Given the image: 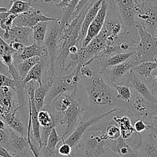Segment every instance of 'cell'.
<instances>
[{"mask_svg": "<svg viewBox=\"0 0 157 157\" xmlns=\"http://www.w3.org/2000/svg\"><path fill=\"white\" fill-rule=\"evenodd\" d=\"M52 104H53V114L52 115L56 123H59L60 126L66 128L64 133L61 136L62 142H63L78 124L85 109L81 102L75 99V96L68 93L58 96Z\"/></svg>", "mask_w": 157, "mask_h": 157, "instance_id": "1", "label": "cell"}, {"mask_svg": "<svg viewBox=\"0 0 157 157\" xmlns=\"http://www.w3.org/2000/svg\"><path fill=\"white\" fill-rule=\"evenodd\" d=\"M93 2H89L82 9L79 13L72 19L66 26L63 27L59 35V47L57 51L56 61L60 68L65 69L66 61L69 57L70 47L76 44L80 34L81 27L86 14Z\"/></svg>", "mask_w": 157, "mask_h": 157, "instance_id": "2", "label": "cell"}, {"mask_svg": "<svg viewBox=\"0 0 157 157\" xmlns=\"http://www.w3.org/2000/svg\"><path fill=\"white\" fill-rule=\"evenodd\" d=\"M140 40L136 43L134 54L129 61L134 66L142 63L157 59V37L148 33L140 24L136 25Z\"/></svg>", "mask_w": 157, "mask_h": 157, "instance_id": "3", "label": "cell"}, {"mask_svg": "<svg viewBox=\"0 0 157 157\" xmlns=\"http://www.w3.org/2000/svg\"><path fill=\"white\" fill-rule=\"evenodd\" d=\"M82 66H76L72 73L56 78L54 77L53 83L45 99L44 107L50 106L52 102L61 95L68 93L75 96L78 82L80 81V69Z\"/></svg>", "mask_w": 157, "mask_h": 157, "instance_id": "4", "label": "cell"}, {"mask_svg": "<svg viewBox=\"0 0 157 157\" xmlns=\"http://www.w3.org/2000/svg\"><path fill=\"white\" fill-rule=\"evenodd\" d=\"M89 98L92 103L97 105H114L116 95L113 93V90L99 75H94L91 78L90 86L87 88Z\"/></svg>", "mask_w": 157, "mask_h": 157, "instance_id": "5", "label": "cell"}, {"mask_svg": "<svg viewBox=\"0 0 157 157\" xmlns=\"http://www.w3.org/2000/svg\"><path fill=\"white\" fill-rule=\"evenodd\" d=\"M85 140L83 150L86 157H99L110 152L109 140L105 136L104 128L89 132Z\"/></svg>", "mask_w": 157, "mask_h": 157, "instance_id": "6", "label": "cell"}, {"mask_svg": "<svg viewBox=\"0 0 157 157\" xmlns=\"http://www.w3.org/2000/svg\"><path fill=\"white\" fill-rule=\"evenodd\" d=\"M139 2V1H138ZM136 17L140 25L153 36L157 37V2L142 0L136 9Z\"/></svg>", "mask_w": 157, "mask_h": 157, "instance_id": "7", "label": "cell"}, {"mask_svg": "<svg viewBox=\"0 0 157 157\" xmlns=\"http://www.w3.org/2000/svg\"><path fill=\"white\" fill-rule=\"evenodd\" d=\"M59 19L55 21V24L47 31L46 39L44 40V46L47 49L49 59V75L50 76H55V63L56 61L57 51L59 47V35L62 28L60 25Z\"/></svg>", "mask_w": 157, "mask_h": 157, "instance_id": "8", "label": "cell"}, {"mask_svg": "<svg viewBox=\"0 0 157 157\" xmlns=\"http://www.w3.org/2000/svg\"><path fill=\"white\" fill-rule=\"evenodd\" d=\"M117 111L116 108L113 109H110L109 111H107L105 113H102V114L97 115L96 116H93V117L90 118L88 120L84 122H79L78 124L77 125L76 127L75 128L73 131L71 132L70 135L64 140V143L69 144L71 147H73V146H76L79 141L83 138L84 135L86 134V132L88 131L89 128L93 126V125L96 124V123H99V121L103 119V118L106 117V116H110L111 114L114 113L115 112Z\"/></svg>", "mask_w": 157, "mask_h": 157, "instance_id": "9", "label": "cell"}, {"mask_svg": "<svg viewBox=\"0 0 157 157\" xmlns=\"http://www.w3.org/2000/svg\"><path fill=\"white\" fill-rule=\"evenodd\" d=\"M117 6L121 16L122 23L123 27L128 33L132 34L134 27L136 28L135 23L136 17V9L133 0H113Z\"/></svg>", "mask_w": 157, "mask_h": 157, "instance_id": "10", "label": "cell"}, {"mask_svg": "<svg viewBox=\"0 0 157 157\" xmlns=\"http://www.w3.org/2000/svg\"><path fill=\"white\" fill-rule=\"evenodd\" d=\"M58 18L49 17L43 13L40 9L33 7L31 10L22 14L17 15L13 22V25L33 28L36 24L42 22H55Z\"/></svg>", "mask_w": 157, "mask_h": 157, "instance_id": "11", "label": "cell"}, {"mask_svg": "<svg viewBox=\"0 0 157 157\" xmlns=\"http://www.w3.org/2000/svg\"><path fill=\"white\" fill-rule=\"evenodd\" d=\"M31 82V85H29V90L27 91V98H28L29 103V119L31 120L33 140L37 143L38 148L39 149H40L43 147V145L41 139V128H40L41 126L39 125V120H38L39 111L36 109L34 101V92L36 89L33 84V82Z\"/></svg>", "mask_w": 157, "mask_h": 157, "instance_id": "12", "label": "cell"}, {"mask_svg": "<svg viewBox=\"0 0 157 157\" xmlns=\"http://www.w3.org/2000/svg\"><path fill=\"white\" fill-rule=\"evenodd\" d=\"M109 4L107 0H102V3H101L100 9L98 12L97 15L93 19L92 23L89 26L88 30H87L86 35L82 43V48L86 47L90 42L100 33L105 24V19L107 17V13H108Z\"/></svg>", "mask_w": 157, "mask_h": 157, "instance_id": "13", "label": "cell"}, {"mask_svg": "<svg viewBox=\"0 0 157 157\" xmlns=\"http://www.w3.org/2000/svg\"><path fill=\"white\" fill-rule=\"evenodd\" d=\"M144 138L141 137L136 149L138 157H157V135L152 129H147Z\"/></svg>", "mask_w": 157, "mask_h": 157, "instance_id": "14", "label": "cell"}, {"mask_svg": "<svg viewBox=\"0 0 157 157\" xmlns=\"http://www.w3.org/2000/svg\"><path fill=\"white\" fill-rule=\"evenodd\" d=\"M36 56L43 59H48L49 58V53H48L47 49L44 46V44H43V43L39 44V43L34 42L33 44L25 46L22 52H19V53L16 52L13 55V59H14V61H16V59L22 61V60Z\"/></svg>", "mask_w": 157, "mask_h": 157, "instance_id": "15", "label": "cell"}, {"mask_svg": "<svg viewBox=\"0 0 157 157\" xmlns=\"http://www.w3.org/2000/svg\"><path fill=\"white\" fill-rule=\"evenodd\" d=\"M9 41L19 42L25 46L34 43L33 39V29L29 27L13 25L9 32Z\"/></svg>", "mask_w": 157, "mask_h": 157, "instance_id": "16", "label": "cell"}, {"mask_svg": "<svg viewBox=\"0 0 157 157\" xmlns=\"http://www.w3.org/2000/svg\"><path fill=\"white\" fill-rule=\"evenodd\" d=\"M129 86L133 89L134 91L141 95L143 97H144L149 102H152V103H157L156 98L154 96V95L149 90L146 83L143 82V79L137 76L132 72V70L129 75Z\"/></svg>", "mask_w": 157, "mask_h": 157, "instance_id": "17", "label": "cell"}, {"mask_svg": "<svg viewBox=\"0 0 157 157\" xmlns=\"http://www.w3.org/2000/svg\"><path fill=\"white\" fill-rule=\"evenodd\" d=\"M109 150L121 157H138L136 151L129 145L127 140L121 136L117 140H109Z\"/></svg>", "mask_w": 157, "mask_h": 157, "instance_id": "18", "label": "cell"}, {"mask_svg": "<svg viewBox=\"0 0 157 157\" xmlns=\"http://www.w3.org/2000/svg\"><path fill=\"white\" fill-rule=\"evenodd\" d=\"M102 1V0H96V2H93V4L91 6V7L89 9L88 12H87L86 14L85 18H84V20L83 22H82V27H81V31H80V34H79V37H78V41H77L76 43V45L79 48H82V43H83V40L86 37V35L89 26H90V24L92 23L93 19H95L96 15H97L98 12H99V9H100Z\"/></svg>", "mask_w": 157, "mask_h": 157, "instance_id": "19", "label": "cell"}, {"mask_svg": "<svg viewBox=\"0 0 157 157\" xmlns=\"http://www.w3.org/2000/svg\"><path fill=\"white\" fill-rule=\"evenodd\" d=\"M6 132L8 133L9 140H10L9 146H11L14 152L13 156L17 157L18 155L27 151L26 148L29 147V143L26 137L22 136L19 133L17 134V132H15L10 127L7 129Z\"/></svg>", "mask_w": 157, "mask_h": 157, "instance_id": "20", "label": "cell"}, {"mask_svg": "<svg viewBox=\"0 0 157 157\" xmlns=\"http://www.w3.org/2000/svg\"><path fill=\"white\" fill-rule=\"evenodd\" d=\"M55 76H50L48 75L47 80L45 84L39 86L38 88L35 90L34 92V101L36 104V107L38 111H41L43 109L45 105V99H46L47 93H49L52 83H53V79Z\"/></svg>", "mask_w": 157, "mask_h": 157, "instance_id": "21", "label": "cell"}, {"mask_svg": "<svg viewBox=\"0 0 157 157\" xmlns=\"http://www.w3.org/2000/svg\"><path fill=\"white\" fill-rule=\"evenodd\" d=\"M20 108H22V106H21V105H19V106H17V108L15 109L13 111L10 112V113H6V114L2 115L1 117L5 120L6 123L8 125L9 127L11 128L13 130H14L15 132L19 133V135L22 136L24 137H26L27 129H25V128L24 127L22 122H21L19 118L16 116V112H17L18 109Z\"/></svg>", "mask_w": 157, "mask_h": 157, "instance_id": "22", "label": "cell"}, {"mask_svg": "<svg viewBox=\"0 0 157 157\" xmlns=\"http://www.w3.org/2000/svg\"><path fill=\"white\" fill-rule=\"evenodd\" d=\"M113 121L118 125L120 129L121 137L124 140H127L136 132L132 124V121L129 116H116L113 117Z\"/></svg>", "mask_w": 157, "mask_h": 157, "instance_id": "23", "label": "cell"}, {"mask_svg": "<svg viewBox=\"0 0 157 157\" xmlns=\"http://www.w3.org/2000/svg\"><path fill=\"white\" fill-rule=\"evenodd\" d=\"M62 142L61 136L59 135L56 128L54 127L51 130L50 134L48 137L46 145L43 146L44 153L46 157H56L57 145Z\"/></svg>", "mask_w": 157, "mask_h": 157, "instance_id": "24", "label": "cell"}, {"mask_svg": "<svg viewBox=\"0 0 157 157\" xmlns=\"http://www.w3.org/2000/svg\"><path fill=\"white\" fill-rule=\"evenodd\" d=\"M155 69H157V59L140 63L132 69V72L142 79H148L151 78L152 72Z\"/></svg>", "mask_w": 157, "mask_h": 157, "instance_id": "25", "label": "cell"}, {"mask_svg": "<svg viewBox=\"0 0 157 157\" xmlns=\"http://www.w3.org/2000/svg\"><path fill=\"white\" fill-rule=\"evenodd\" d=\"M134 67L135 66L129 60H127L116 66H113L111 70V73H110L111 82H115L117 79H120L127 74H129Z\"/></svg>", "mask_w": 157, "mask_h": 157, "instance_id": "26", "label": "cell"}, {"mask_svg": "<svg viewBox=\"0 0 157 157\" xmlns=\"http://www.w3.org/2000/svg\"><path fill=\"white\" fill-rule=\"evenodd\" d=\"M134 51L132 52H119V53L113 54L109 56L108 59L105 60L104 63V66L102 68V72H103L106 69L110 67H113L117 65H120L124 62L129 60L131 57L133 56Z\"/></svg>", "mask_w": 157, "mask_h": 157, "instance_id": "27", "label": "cell"}, {"mask_svg": "<svg viewBox=\"0 0 157 157\" xmlns=\"http://www.w3.org/2000/svg\"><path fill=\"white\" fill-rule=\"evenodd\" d=\"M43 64H42V62H39L36 66H33L30 69L29 72L27 73V75H25V77L22 80V84L25 86L29 83L30 82H38L39 86L42 85L43 84V82H42V80H43V78H43Z\"/></svg>", "mask_w": 157, "mask_h": 157, "instance_id": "28", "label": "cell"}, {"mask_svg": "<svg viewBox=\"0 0 157 157\" xmlns=\"http://www.w3.org/2000/svg\"><path fill=\"white\" fill-rule=\"evenodd\" d=\"M39 62H41V58L40 57H33V58L27 59L22 60V61L19 62L16 65V67L17 69L18 72H19V75L21 76V78H22V80L24 79V78L25 77V75H27L29 72L30 69L33 67L34 66H36L37 63H39Z\"/></svg>", "mask_w": 157, "mask_h": 157, "instance_id": "29", "label": "cell"}, {"mask_svg": "<svg viewBox=\"0 0 157 157\" xmlns=\"http://www.w3.org/2000/svg\"><path fill=\"white\" fill-rule=\"evenodd\" d=\"M49 22H42L36 24L33 28V39L35 43L42 44L44 43L48 31Z\"/></svg>", "mask_w": 157, "mask_h": 157, "instance_id": "30", "label": "cell"}, {"mask_svg": "<svg viewBox=\"0 0 157 157\" xmlns=\"http://www.w3.org/2000/svg\"><path fill=\"white\" fill-rule=\"evenodd\" d=\"M111 86L116 92V99L129 103L132 94L130 86L126 85H118L115 82H112Z\"/></svg>", "mask_w": 157, "mask_h": 157, "instance_id": "31", "label": "cell"}, {"mask_svg": "<svg viewBox=\"0 0 157 157\" xmlns=\"http://www.w3.org/2000/svg\"><path fill=\"white\" fill-rule=\"evenodd\" d=\"M33 7L31 3L24 0H12V5L8 12L10 14L19 15L29 12Z\"/></svg>", "mask_w": 157, "mask_h": 157, "instance_id": "32", "label": "cell"}, {"mask_svg": "<svg viewBox=\"0 0 157 157\" xmlns=\"http://www.w3.org/2000/svg\"><path fill=\"white\" fill-rule=\"evenodd\" d=\"M38 120L40 126L42 128H52L56 127V121L50 111L46 109H42L38 113Z\"/></svg>", "mask_w": 157, "mask_h": 157, "instance_id": "33", "label": "cell"}, {"mask_svg": "<svg viewBox=\"0 0 157 157\" xmlns=\"http://www.w3.org/2000/svg\"><path fill=\"white\" fill-rule=\"evenodd\" d=\"M104 130H105V134L109 140H117L118 138L121 136L120 129L119 126L113 124V123L109 124L108 126H105L104 128Z\"/></svg>", "mask_w": 157, "mask_h": 157, "instance_id": "34", "label": "cell"}, {"mask_svg": "<svg viewBox=\"0 0 157 157\" xmlns=\"http://www.w3.org/2000/svg\"><path fill=\"white\" fill-rule=\"evenodd\" d=\"M16 52V51L10 46V45L6 42L5 39H3L0 36V56H2L5 54L14 55Z\"/></svg>", "mask_w": 157, "mask_h": 157, "instance_id": "35", "label": "cell"}, {"mask_svg": "<svg viewBox=\"0 0 157 157\" xmlns=\"http://www.w3.org/2000/svg\"><path fill=\"white\" fill-rule=\"evenodd\" d=\"M132 126H133L135 132L136 133H142V132H145L147 129H149V125L146 123V122L142 120V119H136Z\"/></svg>", "mask_w": 157, "mask_h": 157, "instance_id": "36", "label": "cell"}, {"mask_svg": "<svg viewBox=\"0 0 157 157\" xmlns=\"http://www.w3.org/2000/svg\"><path fill=\"white\" fill-rule=\"evenodd\" d=\"M71 152H72V147L64 142H63V144L58 149V153L63 156L72 157Z\"/></svg>", "mask_w": 157, "mask_h": 157, "instance_id": "37", "label": "cell"}, {"mask_svg": "<svg viewBox=\"0 0 157 157\" xmlns=\"http://www.w3.org/2000/svg\"><path fill=\"white\" fill-rule=\"evenodd\" d=\"M80 73L82 76H85L86 78H92L95 75L94 72L90 67V65L87 66H82L80 69Z\"/></svg>", "mask_w": 157, "mask_h": 157, "instance_id": "38", "label": "cell"}, {"mask_svg": "<svg viewBox=\"0 0 157 157\" xmlns=\"http://www.w3.org/2000/svg\"><path fill=\"white\" fill-rule=\"evenodd\" d=\"M26 139H27V141H28L30 151L32 152V154H33V156H34V157H40V155H39V148L36 147V146H35V145L33 144V140H32L31 137H28V138H26Z\"/></svg>", "mask_w": 157, "mask_h": 157, "instance_id": "39", "label": "cell"}, {"mask_svg": "<svg viewBox=\"0 0 157 157\" xmlns=\"http://www.w3.org/2000/svg\"><path fill=\"white\" fill-rule=\"evenodd\" d=\"M9 44H10V46H11V47L13 48V49H14L16 52H18V53H19V52H22V49H23L24 47H25V46H24V45H22V43H19V42H14V41L10 42Z\"/></svg>", "mask_w": 157, "mask_h": 157, "instance_id": "40", "label": "cell"}, {"mask_svg": "<svg viewBox=\"0 0 157 157\" xmlns=\"http://www.w3.org/2000/svg\"><path fill=\"white\" fill-rule=\"evenodd\" d=\"M0 74H2V75H6L10 74L8 66H7L6 65L2 62L1 57H0Z\"/></svg>", "mask_w": 157, "mask_h": 157, "instance_id": "41", "label": "cell"}, {"mask_svg": "<svg viewBox=\"0 0 157 157\" xmlns=\"http://www.w3.org/2000/svg\"><path fill=\"white\" fill-rule=\"evenodd\" d=\"M69 2H70V0H63L61 3L59 4L58 6H59L62 10H65L68 6Z\"/></svg>", "mask_w": 157, "mask_h": 157, "instance_id": "42", "label": "cell"}, {"mask_svg": "<svg viewBox=\"0 0 157 157\" xmlns=\"http://www.w3.org/2000/svg\"><path fill=\"white\" fill-rule=\"evenodd\" d=\"M149 129H155V130H157V118H155V120L152 121V125H151Z\"/></svg>", "mask_w": 157, "mask_h": 157, "instance_id": "43", "label": "cell"}, {"mask_svg": "<svg viewBox=\"0 0 157 157\" xmlns=\"http://www.w3.org/2000/svg\"><path fill=\"white\" fill-rule=\"evenodd\" d=\"M62 1H63V0H47L46 2H52V3H54L55 5L58 6L59 4L61 3Z\"/></svg>", "mask_w": 157, "mask_h": 157, "instance_id": "44", "label": "cell"}, {"mask_svg": "<svg viewBox=\"0 0 157 157\" xmlns=\"http://www.w3.org/2000/svg\"><path fill=\"white\" fill-rule=\"evenodd\" d=\"M8 9L6 8V7H2L0 6V13H4V12H8Z\"/></svg>", "mask_w": 157, "mask_h": 157, "instance_id": "45", "label": "cell"}, {"mask_svg": "<svg viewBox=\"0 0 157 157\" xmlns=\"http://www.w3.org/2000/svg\"><path fill=\"white\" fill-rule=\"evenodd\" d=\"M153 82H155V83H156V84H157V75H155V77H154V78H153Z\"/></svg>", "mask_w": 157, "mask_h": 157, "instance_id": "46", "label": "cell"}, {"mask_svg": "<svg viewBox=\"0 0 157 157\" xmlns=\"http://www.w3.org/2000/svg\"><path fill=\"white\" fill-rule=\"evenodd\" d=\"M155 133H156V135H157V131H155Z\"/></svg>", "mask_w": 157, "mask_h": 157, "instance_id": "47", "label": "cell"}]
</instances>
